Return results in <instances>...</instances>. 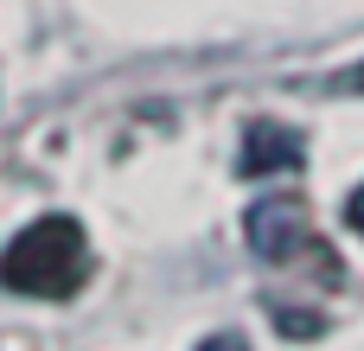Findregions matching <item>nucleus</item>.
I'll use <instances>...</instances> for the list:
<instances>
[{"mask_svg":"<svg viewBox=\"0 0 364 351\" xmlns=\"http://www.w3.org/2000/svg\"><path fill=\"white\" fill-rule=\"evenodd\" d=\"M90 275V237L77 217L51 211L38 224H26L6 249H0V288L6 294H32V301H70Z\"/></svg>","mask_w":364,"mask_h":351,"instance_id":"f257e3e1","label":"nucleus"},{"mask_svg":"<svg viewBox=\"0 0 364 351\" xmlns=\"http://www.w3.org/2000/svg\"><path fill=\"white\" fill-rule=\"evenodd\" d=\"M250 249L269 262H288L294 249H307V205L294 192H275L262 205H250Z\"/></svg>","mask_w":364,"mask_h":351,"instance_id":"f03ea898","label":"nucleus"},{"mask_svg":"<svg viewBox=\"0 0 364 351\" xmlns=\"http://www.w3.org/2000/svg\"><path fill=\"white\" fill-rule=\"evenodd\" d=\"M301 153H307V141H301L294 128H282V122H250V134H243V173H250V179H262V173H294Z\"/></svg>","mask_w":364,"mask_h":351,"instance_id":"7ed1b4c3","label":"nucleus"},{"mask_svg":"<svg viewBox=\"0 0 364 351\" xmlns=\"http://www.w3.org/2000/svg\"><path fill=\"white\" fill-rule=\"evenodd\" d=\"M198 351H250V345H243L237 333H218V339H205V345H198Z\"/></svg>","mask_w":364,"mask_h":351,"instance_id":"20e7f679","label":"nucleus"},{"mask_svg":"<svg viewBox=\"0 0 364 351\" xmlns=\"http://www.w3.org/2000/svg\"><path fill=\"white\" fill-rule=\"evenodd\" d=\"M346 224H352V230H358V237H364V185H358V192H352V205H346Z\"/></svg>","mask_w":364,"mask_h":351,"instance_id":"39448f33","label":"nucleus"},{"mask_svg":"<svg viewBox=\"0 0 364 351\" xmlns=\"http://www.w3.org/2000/svg\"><path fill=\"white\" fill-rule=\"evenodd\" d=\"M352 90H364V64H358V77H352Z\"/></svg>","mask_w":364,"mask_h":351,"instance_id":"423d86ee","label":"nucleus"}]
</instances>
